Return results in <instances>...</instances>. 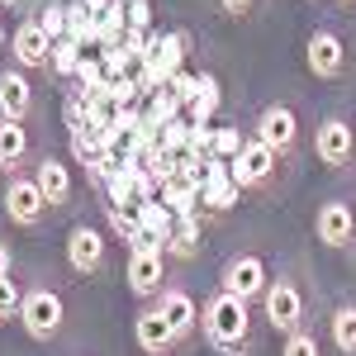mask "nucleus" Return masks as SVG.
I'll use <instances>...</instances> for the list:
<instances>
[{
  "label": "nucleus",
  "instance_id": "obj_1",
  "mask_svg": "<svg viewBox=\"0 0 356 356\" xmlns=\"http://www.w3.org/2000/svg\"><path fill=\"white\" fill-rule=\"evenodd\" d=\"M200 332L219 356L252 352V304L228 295V290H214L200 309Z\"/></svg>",
  "mask_w": 356,
  "mask_h": 356
},
{
  "label": "nucleus",
  "instance_id": "obj_2",
  "mask_svg": "<svg viewBox=\"0 0 356 356\" xmlns=\"http://www.w3.org/2000/svg\"><path fill=\"white\" fill-rule=\"evenodd\" d=\"M191 33L186 29H166V33H152L147 38V53H143V62L134 67L138 86L152 95V90H162L176 72H186V53H191Z\"/></svg>",
  "mask_w": 356,
  "mask_h": 356
},
{
  "label": "nucleus",
  "instance_id": "obj_3",
  "mask_svg": "<svg viewBox=\"0 0 356 356\" xmlns=\"http://www.w3.org/2000/svg\"><path fill=\"white\" fill-rule=\"evenodd\" d=\"M261 318H266L280 337L304 328V318H309V295H304V285H300L295 271L271 275V285H266V295H261Z\"/></svg>",
  "mask_w": 356,
  "mask_h": 356
},
{
  "label": "nucleus",
  "instance_id": "obj_4",
  "mask_svg": "<svg viewBox=\"0 0 356 356\" xmlns=\"http://www.w3.org/2000/svg\"><path fill=\"white\" fill-rule=\"evenodd\" d=\"M166 247L152 243V238H143L138 247H129V266H124V285H129V295L143 304H152L157 295L166 290Z\"/></svg>",
  "mask_w": 356,
  "mask_h": 356
},
{
  "label": "nucleus",
  "instance_id": "obj_5",
  "mask_svg": "<svg viewBox=\"0 0 356 356\" xmlns=\"http://www.w3.org/2000/svg\"><path fill=\"white\" fill-rule=\"evenodd\" d=\"M62 323H67V304L53 285H33L24 290V304H19V328L33 337V342H53L62 337Z\"/></svg>",
  "mask_w": 356,
  "mask_h": 356
},
{
  "label": "nucleus",
  "instance_id": "obj_6",
  "mask_svg": "<svg viewBox=\"0 0 356 356\" xmlns=\"http://www.w3.org/2000/svg\"><path fill=\"white\" fill-rule=\"evenodd\" d=\"M314 157L328 171H347L356 162V124L347 114H323L314 129Z\"/></svg>",
  "mask_w": 356,
  "mask_h": 356
},
{
  "label": "nucleus",
  "instance_id": "obj_7",
  "mask_svg": "<svg viewBox=\"0 0 356 356\" xmlns=\"http://www.w3.org/2000/svg\"><path fill=\"white\" fill-rule=\"evenodd\" d=\"M252 138H257V143H266L280 162H295V152H300V114L275 100V105H266V110L257 114Z\"/></svg>",
  "mask_w": 356,
  "mask_h": 356
},
{
  "label": "nucleus",
  "instance_id": "obj_8",
  "mask_svg": "<svg viewBox=\"0 0 356 356\" xmlns=\"http://www.w3.org/2000/svg\"><path fill=\"white\" fill-rule=\"evenodd\" d=\"M304 67L314 81H342L347 76V38L337 29H314L309 43H304Z\"/></svg>",
  "mask_w": 356,
  "mask_h": 356
},
{
  "label": "nucleus",
  "instance_id": "obj_9",
  "mask_svg": "<svg viewBox=\"0 0 356 356\" xmlns=\"http://www.w3.org/2000/svg\"><path fill=\"white\" fill-rule=\"evenodd\" d=\"M266 285H271V266L257 257V252H233L228 261H223L219 271V290H228V295H238V300H261L266 295Z\"/></svg>",
  "mask_w": 356,
  "mask_h": 356
},
{
  "label": "nucleus",
  "instance_id": "obj_10",
  "mask_svg": "<svg viewBox=\"0 0 356 356\" xmlns=\"http://www.w3.org/2000/svg\"><path fill=\"white\" fill-rule=\"evenodd\" d=\"M53 209H48V200L38 191V181L29 176V171H15L10 181H5V219L15 223V228H43Z\"/></svg>",
  "mask_w": 356,
  "mask_h": 356
},
{
  "label": "nucleus",
  "instance_id": "obj_11",
  "mask_svg": "<svg viewBox=\"0 0 356 356\" xmlns=\"http://www.w3.org/2000/svg\"><path fill=\"white\" fill-rule=\"evenodd\" d=\"M228 171H233V181L243 186V195L247 191H271L275 186V176H280V157H275L266 143H257V138H247L243 143V152L228 162Z\"/></svg>",
  "mask_w": 356,
  "mask_h": 356
},
{
  "label": "nucleus",
  "instance_id": "obj_12",
  "mask_svg": "<svg viewBox=\"0 0 356 356\" xmlns=\"http://www.w3.org/2000/svg\"><path fill=\"white\" fill-rule=\"evenodd\" d=\"M314 238L328 247V252L352 247L356 243V204L352 200H342V195L323 200V204L314 209Z\"/></svg>",
  "mask_w": 356,
  "mask_h": 356
},
{
  "label": "nucleus",
  "instance_id": "obj_13",
  "mask_svg": "<svg viewBox=\"0 0 356 356\" xmlns=\"http://www.w3.org/2000/svg\"><path fill=\"white\" fill-rule=\"evenodd\" d=\"M134 347L143 356H176L186 342H181V332L166 323V314L157 304H143L134 314Z\"/></svg>",
  "mask_w": 356,
  "mask_h": 356
},
{
  "label": "nucleus",
  "instance_id": "obj_14",
  "mask_svg": "<svg viewBox=\"0 0 356 356\" xmlns=\"http://www.w3.org/2000/svg\"><path fill=\"white\" fill-rule=\"evenodd\" d=\"M10 48H15V67H19V72H48V67H53V38L43 33V24H38L33 15L15 24Z\"/></svg>",
  "mask_w": 356,
  "mask_h": 356
},
{
  "label": "nucleus",
  "instance_id": "obj_15",
  "mask_svg": "<svg viewBox=\"0 0 356 356\" xmlns=\"http://www.w3.org/2000/svg\"><path fill=\"white\" fill-rule=\"evenodd\" d=\"M105 257H110V243L95 223H76L67 233V266L76 275H100L105 271Z\"/></svg>",
  "mask_w": 356,
  "mask_h": 356
},
{
  "label": "nucleus",
  "instance_id": "obj_16",
  "mask_svg": "<svg viewBox=\"0 0 356 356\" xmlns=\"http://www.w3.org/2000/svg\"><path fill=\"white\" fill-rule=\"evenodd\" d=\"M214 209V214H228L233 204H243V186L233 181V171L228 162L219 157H204V186H200V209Z\"/></svg>",
  "mask_w": 356,
  "mask_h": 356
},
{
  "label": "nucleus",
  "instance_id": "obj_17",
  "mask_svg": "<svg viewBox=\"0 0 356 356\" xmlns=\"http://www.w3.org/2000/svg\"><path fill=\"white\" fill-rule=\"evenodd\" d=\"M33 181H38V191H43V200H48V209H67L72 204V195H76V181H72V166L62 162L57 152H43L38 157V166H33Z\"/></svg>",
  "mask_w": 356,
  "mask_h": 356
},
{
  "label": "nucleus",
  "instance_id": "obj_18",
  "mask_svg": "<svg viewBox=\"0 0 356 356\" xmlns=\"http://www.w3.org/2000/svg\"><path fill=\"white\" fill-rule=\"evenodd\" d=\"M157 309L166 314V323L181 332V342H191L195 332H200V304H195V295L191 290H181V285H166L162 295H157Z\"/></svg>",
  "mask_w": 356,
  "mask_h": 356
},
{
  "label": "nucleus",
  "instance_id": "obj_19",
  "mask_svg": "<svg viewBox=\"0 0 356 356\" xmlns=\"http://www.w3.org/2000/svg\"><path fill=\"white\" fill-rule=\"evenodd\" d=\"M29 114H33V86H29V72L5 67V72H0V119L24 124Z\"/></svg>",
  "mask_w": 356,
  "mask_h": 356
},
{
  "label": "nucleus",
  "instance_id": "obj_20",
  "mask_svg": "<svg viewBox=\"0 0 356 356\" xmlns=\"http://www.w3.org/2000/svg\"><path fill=\"white\" fill-rule=\"evenodd\" d=\"M166 257L171 261H195L200 252H204V209H195V214H186V219H176V228H171V238H166Z\"/></svg>",
  "mask_w": 356,
  "mask_h": 356
},
{
  "label": "nucleus",
  "instance_id": "obj_21",
  "mask_svg": "<svg viewBox=\"0 0 356 356\" xmlns=\"http://www.w3.org/2000/svg\"><path fill=\"white\" fill-rule=\"evenodd\" d=\"M29 129L24 124H15V119H0V171H19V166L29 162Z\"/></svg>",
  "mask_w": 356,
  "mask_h": 356
},
{
  "label": "nucleus",
  "instance_id": "obj_22",
  "mask_svg": "<svg viewBox=\"0 0 356 356\" xmlns=\"http://www.w3.org/2000/svg\"><path fill=\"white\" fill-rule=\"evenodd\" d=\"M134 214H138L143 238H152V243H166V238H171V228H176V214L166 209L162 200H143V204H134Z\"/></svg>",
  "mask_w": 356,
  "mask_h": 356
},
{
  "label": "nucleus",
  "instance_id": "obj_23",
  "mask_svg": "<svg viewBox=\"0 0 356 356\" xmlns=\"http://www.w3.org/2000/svg\"><path fill=\"white\" fill-rule=\"evenodd\" d=\"M219 105H223V95H219V76H200V95L191 100V110H186V119H191L195 129H209L214 124V114H219Z\"/></svg>",
  "mask_w": 356,
  "mask_h": 356
},
{
  "label": "nucleus",
  "instance_id": "obj_24",
  "mask_svg": "<svg viewBox=\"0 0 356 356\" xmlns=\"http://www.w3.org/2000/svg\"><path fill=\"white\" fill-rule=\"evenodd\" d=\"M328 337H332V347L342 356H356V304H337L328 314Z\"/></svg>",
  "mask_w": 356,
  "mask_h": 356
},
{
  "label": "nucleus",
  "instance_id": "obj_25",
  "mask_svg": "<svg viewBox=\"0 0 356 356\" xmlns=\"http://www.w3.org/2000/svg\"><path fill=\"white\" fill-rule=\"evenodd\" d=\"M81 43H72V38H57L53 43V67H48V76L57 81H76V67H81Z\"/></svg>",
  "mask_w": 356,
  "mask_h": 356
},
{
  "label": "nucleus",
  "instance_id": "obj_26",
  "mask_svg": "<svg viewBox=\"0 0 356 356\" xmlns=\"http://www.w3.org/2000/svg\"><path fill=\"white\" fill-rule=\"evenodd\" d=\"M100 209H105V223H110V233L119 238V243H129V247L143 243V228H138L134 209H114V204H100Z\"/></svg>",
  "mask_w": 356,
  "mask_h": 356
},
{
  "label": "nucleus",
  "instance_id": "obj_27",
  "mask_svg": "<svg viewBox=\"0 0 356 356\" xmlns=\"http://www.w3.org/2000/svg\"><path fill=\"white\" fill-rule=\"evenodd\" d=\"M280 356H323V342H318V332L304 323V328L285 332V342H280Z\"/></svg>",
  "mask_w": 356,
  "mask_h": 356
},
{
  "label": "nucleus",
  "instance_id": "obj_28",
  "mask_svg": "<svg viewBox=\"0 0 356 356\" xmlns=\"http://www.w3.org/2000/svg\"><path fill=\"white\" fill-rule=\"evenodd\" d=\"M33 19H38V24H43V33H48V38H67V5H38V10H33Z\"/></svg>",
  "mask_w": 356,
  "mask_h": 356
},
{
  "label": "nucleus",
  "instance_id": "obj_29",
  "mask_svg": "<svg viewBox=\"0 0 356 356\" xmlns=\"http://www.w3.org/2000/svg\"><path fill=\"white\" fill-rule=\"evenodd\" d=\"M19 304H24V290L5 275L0 280V323H19Z\"/></svg>",
  "mask_w": 356,
  "mask_h": 356
},
{
  "label": "nucleus",
  "instance_id": "obj_30",
  "mask_svg": "<svg viewBox=\"0 0 356 356\" xmlns=\"http://www.w3.org/2000/svg\"><path fill=\"white\" fill-rule=\"evenodd\" d=\"M243 129H214V152L209 157H219V162H233L238 152H243Z\"/></svg>",
  "mask_w": 356,
  "mask_h": 356
},
{
  "label": "nucleus",
  "instance_id": "obj_31",
  "mask_svg": "<svg viewBox=\"0 0 356 356\" xmlns=\"http://www.w3.org/2000/svg\"><path fill=\"white\" fill-rule=\"evenodd\" d=\"M166 90L181 100V110H191V100L200 95V76H195V72H176V76L166 81Z\"/></svg>",
  "mask_w": 356,
  "mask_h": 356
},
{
  "label": "nucleus",
  "instance_id": "obj_32",
  "mask_svg": "<svg viewBox=\"0 0 356 356\" xmlns=\"http://www.w3.org/2000/svg\"><path fill=\"white\" fill-rule=\"evenodd\" d=\"M147 24H152V0H134V5H129V29L147 33Z\"/></svg>",
  "mask_w": 356,
  "mask_h": 356
},
{
  "label": "nucleus",
  "instance_id": "obj_33",
  "mask_svg": "<svg viewBox=\"0 0 356 356\" xmlns=\"http://www.w3.org/2000/svg\"><path fill=\"white\" fill-rule=\"evenodd\" d=\"M219 10L228 15V19H247V15L257 10V0H219Z\"/></svg>",
  "mask_w": 356,
  "mask_h": 356
},
{
  "label": "nucleus",
  "instance_id": "obj_34",
  "mask_svg": "<svg viewBox=\"0 0 356 356\" xmlns=\"http://www.w3.org/2000/svg\"><path fill=\"white\" fill-rule=\"evenodd\" d=\"M15 271V252H10V243H0V280Z\"/></svg>",
  "mask_w": 356,
  "mask_h": 356
},
{
  "label": "nucleus",
  "instance_id": "obj_35",
  "mask_svg": "<svg viewBox=\"0 0 356 356\" xmlns=\"http://www.w3.org/2000/svg\"><path fill=\"white\" fill-rule=\"evenodd\" d=\"M81 5H86V15H95V19H100V15H105V10H110L114 0H81Z\"/></svg>",
  "mask_w": 356,
  "mask_h": 356
},
{
  "label": "nucleus",
  "instance_id": "obj_36",
  "mask_svg": "<svg viewBox=\"0 0 356 356\" xmlns=\"http://www.w3.org/2000/svg\"><path fill=\"white\" fill-rule=\"evenodd\" d=\"M0 53H10V29H5V19H0Z\"/></svg>",
  "mask_w": 356,
  "mask_h": 356
},
{
  "label": "nucleus",
  "instance_id": "obj_37",
  "mask_svg": "<svg viewBox=\"0 0 356 356\" xmlns=\"http://www.w3.org/2000/svg\"><path fill=\"white\" fill-rule=\"evenodd\" d=\"M332 5H342V10H352V5H356V0H332Z\"/></svg>",
  "mask_w": 356,
  "mask_h": 356
},
{
  "label": "nucleus",
  "instance_id": "obj_38",
  "mask_svg": "<svg viewBox=\"0 0 356 356\" xmlns=\"http://www.w3.org/2000/svg\"><path fill=\"white\" fill-rule=\"evenodd\" d=\"M0 5H19V0H0Z\"/></svg>",
  "mask_w": 356,
  "mask_h": 356
},
{
  "label": "nucleus",
  "instance_id": "obj_39",
  "mask_svg": "<svg viewBox=\"0 0 356 356\" xmlns=\"http://www.w3.org/2000/svg\"><path fill=\"white\" fill-rule=\"evenodd\" d=\"M119 5H134V0H119Z\"/></svg>",
  "mask_w": 356,
  "mask_h": 356
},
{
  "label": "nucleus",
  "instance_id": "obj_40",
  "mask_svg": "<svg viewBox=\"0 0 356 356\" xmlns=\"http://www.w3.org/2000/svg\"><path fill=\"white\" fill-rule=\"evenodd\" d=\"M309 5H318V0H309Z\"/></svg>",
  "mask_w": 356,
  "mask_h": 356
}]
</instances>
